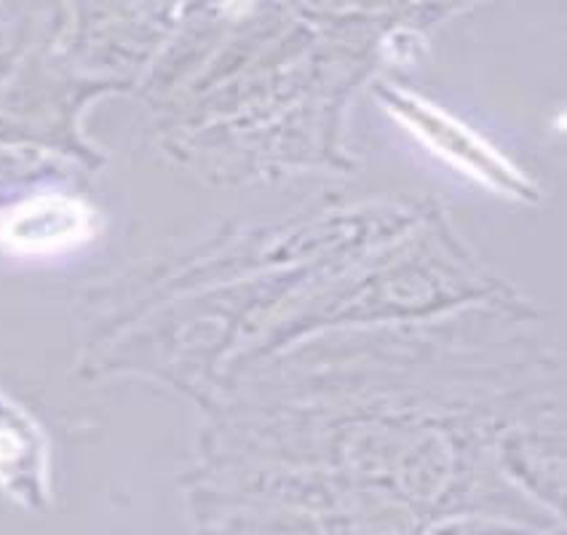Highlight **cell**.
<instances>
[{
	"instance_id": "cell-1",
	"label": "cell",
	"mask_w": 567,
	"mask_h": 535,
	"mask_svg": "<svg viewBox=\"0 0 567 535\" xmlns=\"http://www.w3.org/2000/svg\"><path fill=\"white\" fill-rule=\"evenodd\" d=\"M385 102H389V111L394 113L425 147H431V153H436V156L447 161V164H453L455 169L474 177L476 183H482L485 188L495 193H504V196H536V188L527 183L525 174H522L517 166L508 164L493 145H487L480 134H474L472 128L463 126L461 121L453 119V115L442 113L440 107H434L431 102H423L417 100V96L402 92H391L385 96Z\"/></svg>"
},
{
	"instance_id": "cell-2",
	"label": "cell",
	"mask_w": 567,
	"mask_h": 535,
	"mask_svg": "<svg viewBox=\"0 0 567 535\" xmlns=\"http://www.w3.org/2000/svg\"><path fill=\"white\" fill-rule=\"evenodd\" d=\"M92 236V212L68 196H38L0 223V241L19 255H54Z\"/></svg>"
},
{
	"instance_id": "cell-3",
	"label": "cell",
	"mask_w": 567,
	"mask_h": 535,
	"mask_svg": "<svg viewBox=\"0 0 567 535\" xmlns=\"http://www.w3.org/2000/svg\"><path fill=\"white\" fill-rule=\"evenodd\" d=\"M0 487L24 506L47 498V442L28 412L0 397Z\"/></svg>"
}]
</instances>
